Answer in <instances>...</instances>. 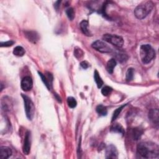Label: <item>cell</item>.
<instances>
[{
    "instance_id": "obj_16",
    "label": "cell",
    "mask_w": 159,
    "mask_h": 159,
    "mask_svg": "<svg viewBox=\"0 0 159 159\" xmlns=\"http://www.w3.org/2000/svg\"><path fill=\"white\" fill-rule=\"evenodd\" d=\"M142 133H143V131L142 129H140L139 128L133 129L132 132V135L134 140L135 141L139 140L141 138V136L142 135Z\"/></svg>"
},
{
    "instance_id": "obj_24",
    "label": "cell",
    "mask_w": 159,
    "mask_h": 159,
    "mask_svg": "<svg viewBox=\"0 0 159 159\" xmlns=\"http://www.w3.org/2000/svg\"><path fill=\"white\" fill-rule=\"evenodd\" d=\"M67 103L68 106L71 108H75L77 105V102L76 99L73 97H68L67 98Z\"/></svg>"
},
{
    "instance_id": "obj_6",
    "label": "cell",
    "mask_w": 159,
    "mask_h": 159,
    "mask_svg": "<svg viewBox=\"0 0 159 159\" xmlns=\"http://www.w3.org/2000/svg\"><path fill=\"white\" fill-rule=\"evenodd\" d=\"M92 47L97 51L102 53H105V54L111 53L113 51V49L106 43L99 40L94 42L92 45Z\"/></svg>"
},
{
    "instance_id": "obj_7",
    "label": "cell",
    "mask_w": 159,
    "mask_h": 159,
    "mask_svg": "<svg viewBox=\"0 0 159 159\" xmlns=\"http://www.w3.org/2000/svg\"><path fill=\"white\" fill-rule=\"evenodd\" d=\"M118 157V152L116 147L113 145L110 144L106 148V158L115 159Z\"/></svg>"
},
{
    "instance_id": "obj_25",
    "label": "cell",
    "mask_w": 159,
    "mask_h": 159,
    "mask_svg": "<svg viewBox=\"0 0 159 159\" xmlns=\"http://www.w3.org/2000/svg\"><path fill=\"white\" fill-rule=\"evenodd\" d=\"M66 14L68 19L71 21H72L74 18H75V11H74L73 8H68V9H67Z\"/></svg>"
},
{
    "instance_id": "obj_10",
    "label": "cell",
    "mask_w": 159,
    "mask_h": 159,
    "mask_svg": "<svg viewBox=\"0 0 159 159\" xmlns=\"http://www.w3.org/2000/svg\"><path fill=\"white\" fill-rule=\"evenodd\" d=\"M149 118L153 124L158 125L159 122V111L158 109H150L149 112Z\"/></svg>"
},
{
    "instance_id": "obj_30",
    "label": "cell",
    "mask_w": 159,
    "mask_h": 159,
    "mask_svg": "<svg viewBox=\"0 0 159 159\" xmlns=\"http://www.w3.org/2000/svg\"><path fill=\"white\" fill-rule=\"evenodd\" d=\"M60 3H61L60 1H56V2H55V4H54V8H55L57 10L59 9V6H60Z\"/></svg>"
},
{
    "instance_id": "obj_5",
    "label": "cell",
    "mask_w": 159,
    "mask_h": 159,
    "mask_svg": "<svg viewBox=\"0 0 159 159\" xmlns=\"http://www.w3.org/2000/svg\"><path fill=\"white\" fill-rule=\"evenodd\" d=\"M103 39L104 41L113 44L118 48H121L124 45V40L119 35L106 34L103 35Z\"/></svg>"
},
{
    "instance_id": "obj_8",
    "label": "cell",
    "mask_w": 159,
    "mask_h": 159,
    "mask_svg": "<svg viewBox=\"0 0 159 159\" xmlns=\"http://www.w3.org/2000/svg\"><path fill=\"white\" fill-rule=\"evenodd\" d=\"M21 87L23 91L28 92L31 90L33 87V80L30 77H25L21 80Z\"/></svg>"
},
{
    "instance_id": "obj_28",
    "label": "cell",
    "mask_w": 159,
    "mask_h": 159,
    "mask_svg": "<svg viewBox=\"0 0 159 159\" xmlns=\"http://www.w3.org/2000/svg\"><path fill=\"white\" fill-rule=\"evenodd\" d=\"M14 44V42L13 40H9V41H6L4 42H1V44H0V46L1 47H10L12 46L13 44Z\"/></svg>"
},
{
    "instance_id": "obj_9",
    "label": "cell",
    "mask_w": 159,
    "mask_h": 159,
    "mask_svg": "<svg viewBox=\"0 0 159 159\" xmlns=\"http://www.w3.org/2000/svg\"><path fill=\"white\" fill-rule=\"evenodd\" d=\"M31 132L28 131L26 132L24 141V145H23V152L24 154L28 155L30 150H31Z\"/></svg>"
},
{
    "instance_id": "obj_20",
    "label": "cell",
    "mask_w": 159,
    "mask_h": 159,
    "mask_svg": "<svg viewBox=\"0 0 159 159\" xmlns=\"http://www.w3.org/2000/svg\"><path fill=\"white\" fill-rule=\"evenodd\" d=\"M116 57L117 60L120 62H124L127 60V59H128V57L126 54H124L123 52H117L116 54Z\"/></svg>"
},
{
    "instance_id": "obj_19",
    "label": "cell",
    "mask_w": 159,
    "mask_h": 159,
    "mask_svg": "<svg viewBox=\"0 0 159 159\" xmlns=\"http://www.w3.org/2000/svg\"><path fill=\"white\" fill-rule=\"evenodd\" d=\"M13 54L16 56L23 57L25 54V50L23 47L17 46L13 50Z\"/></svg>"
},
{
    "instance_id": "obj_11",
    "label": "cell",
    "mask_w": 159,
    "mask_h": 159,
    "mask_svg": "<svg viewBox=\"0 0 159 159\" xmlns=\"http://www.w3.org/2000/svg\"><path fill=\"white\" fill-rule=\"evenodd\" d=\"M12 155V150L9 147L2 146L0 149V158L7 159Z\"/></svg>"
},
{
    "instance_id": "obj_4",
    "label": "cell",
    "mask_w": 159,
    "mask_h": 159,
    "mask_svg": "<svg viewBox=\"0 0 159 159\" xmlns=\"http://www.w3.org/2000/svg\"><path fill=\"white\" fill-rule=\"evenodd\" d=\"M22 97L24 100L26 116L29 120H33L35 113V106L34 103L29 97L24 94H22Z\"/></svg>"
},
{
    "instance_id": "obj_12",
    "label": "cell",
    "mask_w": 159,
    "mask_h": 159,
    "mask_svg": "<svg viewBox=\"0 0 159 159\" xmlns=\"http://www.w3.org/2000/svg\"><path fill=\"white\" fill-rule=\"evenodd\" d=\"M25 35L27 39L33 43H36L39 40V35L35 31H26Z\"/></svg>"
},
{
    "instance_id": "obj_15",
    "label": "cell",
    "mask_w": 159,
    "mask_h": 159,
    "mask_svg": "<svg viewBox=\"0 0 159 159\" xmlns=\"http://www.w3.org/2000/svg\"><path fill=\"white\" fill-rule=\"evenodd\" d=\"M111 131L116 132V133H119L123 135L125 133V131H124V129L123 128V126L118 123L114 124L111 126Z\"/></svg>"
},
{
    "instance_id": "obj_17",
    "label": "cell",
    "mask_w": 159,
    "mask_h": 159,
    "mask_svg": "<svg viewBox=\"0 0 159 159\" xmlns=\"http://www.w3.org/2000/svg\"><path fill=\"white\" fill-rule=\"evenodd\" d=\"M94 78L95 82H96L97 87L98 88H101L102 87L103 84V81L102 78H101L99 74L98 73V72L97 70H95L94 73Z\"/></svg>"
},
{
    "instance_id": "obj_1",
    "label": "cell",
    "mask_w": 159,
    "mask_h": 159,
    "mask_svg": "<svg viewBox=\"0 0 159 159\" xmlns=\"http://www.w3.org/2000/svg\"><path fill=\"white\" fill-rule=\"evenodd\" d=\"M137 153L146 158H157L159 155V147L151 142H142L137 147Z\"/></svg>"
},
{
    "instance_id": "obj_18",
    "label": "cell",
    "mask_w": 159,
    "mask_h": 159,
    "mask_svg": "<svg viewBox=\"0 0 159 159\" xmlns=\"http://www.w3.org/2000/svg\"><path fill=\"white\" fill-rule=\"evenodd\" d=\"M96 111L97 113L101 116H105L107 115L108 113V110L106 107H105L102 104H99L96 108Z\"/></svg>"
},
{
    "instance_id": "obj_22",
    "label": "cell",
    "mask_w": 159,
    "mask_h": 159,
    "mask_svg": "<svg viewBox=\"0 0 159 159\" xmlns=\"http://www.w3.org/2000/svg\"><path fill=\"white\" fill-rule=\"evenodd\" d=\"M126 104H124V105H123L121 106H120L119 108H118L117 109H116L114 111V112L113 114V117H112V120H111V121L113 122L116 119L118 118V117L119 116V115L120 114L121 112L122 111V110H123V109L126 106Z\"/></svg>"
},
{
    "instance_id": "obj_26",
    "label": "cell",
    "mask_w": 159,
    "mask_h": 159,
    "mask_svg": "<svg viewBox=\"0 0 159 159\" xmlns=\"http://www.w3.org/2000/svg\"><path fill=\"white\" fill-rule=\"evenodd\" d=\"M112 91H113L112 88L108 86H106L104 88H103V89H102V93L103 94V95H104V97H107L111 94Z\"/></svg>"
},
{
    "instance_id": "obj_14",
    "label": "cell",
    "mask_w": 159,
    "mask_h": 159,
    "mask_svg": "<svg viewBox=\"0 0 159 159\" xmlns=\"http://www.w3.org/2000/svg\"><path fill=\"white\" fill-rule=\"evenodd\" d=\"M117 65V62L114 59H110L106 64V70L109 73L112 74L113 73L114 68Z\"/></svg>"
},
{
    "instance_id": "obj_21",
    "label": "cell",
    "mask_w": 159,
    "mask_h": 159,
    "mask_svg": "<svg viewBox=\"0 0 159 159\" xmlns=\"http://www.w3.org/2000/svg\"><path fill=\"white\" fill-rule=\"evenodd\" d=\"M38 73H39V75L40 78L42 79V81L43 82V83H44V84L46 86L47 89H48L49 90H50L51 89L52 85H51V84L50 83V82H49L48 80H47L45 75H44V74H42L41 72H38Z\"/></svg>"
},
{
    "instance_id": "obj_13",
    "label": "cell",
    "mask_w": 159,
    "mask_h": 159,
    "mask_svg": "<svg viewBox=\"0 0 159 159\" xmlns=\"http://www.w3.org/2000/svg\"><path fill=\"white\" fill-rule=\"evenodd\" d=\"M80 26L81 31L83 34H84L87 36H92V34L89 29V23L88 21L87 20H83L80 23Z\"/></svg>"
},
{
    "instance_id": "obj_3",
    "label": "cell",
    "mask_w": 159,
    "mask_h": 159,
    "mask_svg": "<svg viewBox=\"0 0 159 159\" xmlns=\"http://www.w3.org/2000/svg\"><path fill=\"white\" fill-rule=\"evenodd\" d=\"M140 55L142 62L147 64L155 59V52L150 45L144 44L141 46Z\"/></svg>"
},
{
    "instance_id": "obj_2",
    "label": "cell",
    "mask_w": 159,
    "mask_h": 159,
    "mask_svg": "<svg viewBox=\"0 0 159 159\" xmlns=\"http://www.w3.org/2000/svg\"><path fill=\"white\" fill-rule=\"evenodd\" d=\"M154 4L151 1L144 2L137 6L134 10L135 16L139 19H143L149 15L153 8Z\"/></svg>"
},
{
    "instance_id": "obj_23",
    "label": "cell",
    "mask_w": 159,
    "mask_h": 159,
    "mask_svg": "<svg viewBox=\"0 0 159 159\" xmlns=\"http://www.w3.org/2000/svg\"><path fill=\"white\" fill-rule=\"evenodd\" d=\"M134 70L132 68H130L126 72V80L130 82L134 78Z\"/></svg>"
},
{
    "instance_id": "obj_29",
    "label": "cell",
    "mask_w": 159,
    "mask_h": 159,
    "mask_svg": "<svg viewBox=\"0 0 159 159\" xmlns=\"http://www.w3.org/2000/svg\"><path fill=\"white\" fill-rule=\"evenodd\" d=\"M80 65L84 69H87V68L89 67V63L86 61H83L81 62Z\"/></svg>"
},
{
    "instance_id": "obj_27",
    "label": "cell",
    "mask_w": 159,
    "mask_h": 159,
    "mask_svg": "<svg viewBox=\"0 0 159 159\" xmlns=\"http://www.w3.org/2000/svg\"><path fill=\"white\" fill-rule=\"evenodd\" d=\"M74 55H75L77 59H80L83 56V52L81 49L76 48L74 50Z\"/></svg>"
}]
</instances>
